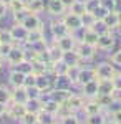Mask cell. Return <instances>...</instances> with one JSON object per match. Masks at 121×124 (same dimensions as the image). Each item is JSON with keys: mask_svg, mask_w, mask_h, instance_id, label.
<instances>
[{"mask_svg": "<svg viewBox=\"0 0 121 124\" xmlns=\"http://www.w3.org/2000/svg\"><path fill=\"white\" fill-rule=\"evenodd\" d=\"M47 12L52 17H55V18H61L66 13V8L60 0H48L47 2Z\"/></svg>", "mask_w": 121, "mask_h": 124, "instance_id": "cell-12", "label": "cell"}, {"mask_svg": "<svg viewBox=\"0 0 121 124\" xmlns=\"http://www.w3.org/2000/svg\"><path fill=\"white\" fill-rule=\"evenodd\" d=\"M7 13H9V7H7L5 3H2V2H0V20L5 18V17H7Z\"/></svg>", "mask_w": 121, "mask_h": 124, "instance_id": "cell-51", "label": "cell"}, {"mask_svg": "<svg viewBox=\"0 0 121 124\" xmlns=\"http://www.w3.org/2000/svg\"><path fill=\"white\" fill-rule=\"evenodd\" d=\"M76 53L80 55L81 58V61H90V60H93L96 56V53H98V48L93 46V45H88V43H83V41H78V45H76Z\"/></svg>", "mask_w": 121, "mask_h": 124, "instance_id": "cell-5", "label": "cell"}, {"mask_svg": "<svg viewBox=\"0 0 121 124\" xmlns=\"http://www.w3.org/2000/svg\"><path fill=\"white\" fill-rule=\"evenodd\" d=\"M75 83L68 75H56L53 78V88L55 89H63V91H71Z\"/></svg>", "mask_w": 121, "mask_h": 124, "instance_id": "cell-14", "label": "cell"}, {"mask_svg": "<svg viewBox=\"0 0 121 124\" xmlns=\"http://www.w3.org/2000/svg\"><path fill=\"white\" fill-rule=\"evenodd\" d=\"M71 94V91H63V89H52V93L48 94V98L50 99H53V101H56L58 104H63L66 99H68V96Z\"/></svg>", "mask_w": 121, "mask_h": 124, "instance_id": "cell-24", "label": "cell"}, {"mask_svg": "<svg viewBox=\"0 0 121 124\" xmlns=\"http://www.w3.org/2000/svg\"><path fill=\"white\" fill-rule=\"evenodd\" d=\"M45 38V31L43 28H37V30H30L28 31V38L25 45H33V43H38V41H43Z\"/></svg>", "mask_w": 121, "mask_h": 124, "instance_id": "cell-23", "label": "cell"}, {"mask_svg": "<svg viewBox=\"0 0 121 124\" xmlns=\"http://www.w3.org/2000/svg\"><path fill=\"white\" fill-rule=\"evenodd\" d=\"M35 83H37V75H35V73H28V75H25V83H23L25 88H33Z\"/></svg>", "mask_w": 121, "mask_h": 124, "instance_id": "cell-47", "label": "cell"}, {"mask_svg": "<svg viewBox=\"0 0 121 124\" xmlns=\"http://www.w3.org/2000/svg\"><path fill=\"white\" fill-rule=\"evenodd\" d=\"M0 43H13L10 28H2L0 30Z\"/></svg>", "mask_w": 121, "mask_h": 124, "instance_id": "cell-41", "label": "cell"}, {"mask_svg": "<svg viewBox=\"0 0 121 124\" xmlns=\"http://www.w3.org/2000/svg\"><path fill=\"white\" fill-rule=\"evenodd\" d=\"M2 68H3V58L0 56V70H2Z\"/></svg>", "mask_w": 121, "mask_h": 124, "instance_id": "cell-58", "label": "cell"}, {"mask_svg": "<svg viewBox=\"0 0 121 124\" xmlns=\"http://www.w3.org/2000/svg\"><path fill=\"white\" fill-rule=\"evenodd\" d=\"M91 30H95L98 35H104V33H108V31H110V30H108V27L103 23L101 20H98V22L93 25V28H91Z\"/></svg>", "mask_w": 121, "mask_h": 124, "instance_id": "cell-45", "label": "cell"}, {"mask_svg": "<svg viewBox=\"0 0 121 124\" xmlns=\"http://www.w3.org/2000/svg\"><path fill=\"white\" fill-rule=\"evenodd\" d=\"M13 46H15V43H0V56L5 60Z\"/></svg>", "mask_w": 121, "mask_h": 124, "instance_id": "cell-43", "label": "cell"}, {"mask_svg": "<svg viewBox=\"0 0 121 124\" xmlns=\"http://www.w3.org/2000/svg\"><path fill=\"white\" fill-rule=\"evenodd\" d=\"M58 109H60V104L56 103V101H53V99H50V98H47V99H43V108H42V111H45V113H50V114H58Z\"/></svg>", "mask_w": 121, "mask_h": 124, "instance_id": "cell-27", "label": "cell"}, {"mask_svg": "<svg viewBox=\"0 0 121 124\" xmlns=\"http://www.w3.org/2000/svg\"><path fill=\"white\" fill-rule=\"evenodd\" d=\"M68 12H71V13H75V15H83L85 12H86L85 2H83V0H76L73 5L68 8Z\"/></svg>", "mask_w": 121, "mask_h": 124, "instance_id": "cell-34", "label": "cell"}, {"mask_svg": "<svg viewBox=\"0 0 121 124\" xmlns=\"http://www.w3.org/2000/svg\"><path fill=\"white\" fill-rule=\"evenodd\" d=\"M111 83H113V86H114V91H116V93H121V71H118V73L113 76Z\"/></svg>", "mask_w": 121, "mask_h": 124, "instance_id": "cell-49", "label": "cell"}, {"mask_svg": "<svg viewBox=\"0 0 121 124\" xmlns=\"http://www.w3.org/2000/svg\"><path fill=\"white\" fill-rule=\"evenodd\" d=\"M118 13V20H120V28H121V12H116Z\"/></svg>", "mask_w": 121, "mask_h": 124, "instance_id": "cell-57", "label": "cell"}, {"mask_svg": "<svg viewBox=\"0 0 121 124\" xmlns=\"http://www.w3.org/2000/svg\"><path fill=\"white\" fill-rule=\"evenodd\" d=\"M22 25L30 31V30H37V28H43V22L38 17V13H30L27 18L22 22Z\"/></svg>", "mask_w": 121, "mask_h": 124, "instance_id": "cell-17", "label": "cell"}, {"mask_svg": "<svg viewBox=\"0 0 121 124\" xmlns=\"http://www.w3.org/2000/svg\"><path fill=\"white\" fill-rule=\"evenodd\" d=\"M13 70H17L20 73H23V75H28V73H32V61L30 60H23L22 63H18L17 66H13Z\"/></svg>", "mask_w": 121, "mask_h": 124, "instance_id": "cell-37", "label": "cell"}, {"mask_svg": "<svg viewBox=\"0 0 121 124\" xmlns=\"http://www.w3.org/2000/svg\"><path fill=\"white\" fill-rule=\"evenodd\" d=\"M83 2H85V7H86V12H91V13L101 5V0H83Z\"/></svg>", "mask_w": 121, "mask_h": 124, "instance_id": "cell-42", "label": "cell"}, {"mask_svg": "<svg viewBox=\"0 0 121 124\" xmlns=\"http://www.w3.org/2000/svg\"><path fill=\"white\" fill-rule=\"evenodd\" d=\"M53 43H55L61 51H71V50H75L76 45H78V38L75 37L73 33H68V35L61 37V38L53 40Z\"/></svg>", "mask_w": 121, "mask_h": 124, "instance_id": "cell-6", "label": "cell"}, {"mask_svg": "<svg viewBox=\"0 0 121 124\" xmlns=\"http://www.w3.org/2000/svg\"><path fill=\"white\" fill-rule=\"evenodd\" d=\"M114 45H116V37L113 35V31H108V33H104V35H100V37H98L96 48L101 50V51H113Z\"/></svg>", "mask_w": 121, "mask_h": 124, "instance_id": "cell-9", "label": "cell"}, {"mask_svg": "<svg viewBox=\"0 0 121 124\" xmlns=\"http://www.w3.org/2000/svg\"><path fill=\"white\" fill-rule=\"evenodd\" d=\"M93 79H98L96 78V71L95 68H88V66H80V71H78V78H76V85L81 86V85H86Z\"/></svg>", "mask_w": 121, "mask_h": 124, "instance_id": "cell-11", "label": "cell"}, {"mask_svg": "<svg viewBox=\"0 0 121 124\" xmlns=\"http://www.w3.org/2000/svg\"><path fill=\"white\" fill-rule=\"evenodd\" d=\"M58 123L60 124H81V121L78 119V116L75 113V114H68V116H65V117H60Z\"/></svg>", "mask_w": 121, "mask_h": 124, "instance_id": "cell-39", "label": "cell"}, {"mask_svg": "<svg viewBox=\"0 0 121 124\" xmlns=\"http://www.w3.org/2000/svg\"><path fill=\"white\" fill-rule=\"evenodd\" d=\"M20 124H38V114L35 113H25V116L20 119Z\"/></svg>", "mask_w": 121, "mask_h": 124, "instance_id": "cell-38", "label": "cell"}, {"mask_svg": "<svg viewBox=\"0 0 121 124\" xmlns=\"http://www.w3.org/2000/svg\"><path fill=\"white\" fill-rule=\"evenodd\" d=\"M48 55H50V61H52V63H58V61H61V55H63V51H61V50L52 41V43L48 45Z\"/></svg>", "mask_w": 121, "mask_h": 124, "instance_id": "cell-26", "label": "cell"}, {"mask_svg": "<svg viewBox=\"0 0 121 124\" xmlns=\"http://www.w3.org/2000/svg\"><path fill=\"white\" fill-rule=\"evenodd\" d=\"M56 117H58V116L45 113V111H40V113H38V124H56L58 123Z\"/></svg>", "mask_w": 121, "mask_h": 124, "instance_id": "cell-31", "label": "cell"}, {"mask_svg": "<svg viewBox=\"0 0 121 124\" xmlns=\"http://www.w3.org/2000/svg\"><path fill=\"white\" fill-rule=\"evenodd\" d=\"M78 71H80V66H71L68 70V76L71 78V81H73L75 85H76V78H78Z\"/></svg>", "mask_w": 121, "mask_h": 124, "instance_id": "cell-50", "label": "cell"}, {"mask_svg": "<svg viewBox=\"0 0 121 124\" xmlns=\"http://www.w3.org/2000/svg\"><path fill=\"white\" fill-rule=\"evenodd\" d=\"M0 2H2V3H5V5L9 7V5H10V3H12V2H13V0H0Z\"/></svg>", "mask_w": 121, "mask_h": 124, "instance_id": "cell-56", "label": "cell"}, {"mask_svg": "<svg viewBox=\"0 0 121 124\" xmlns=\"http://www.w3.org/2000/svg\"><path fill=\"white\" fill-rule=\"evenodd\" d=\"M60 20L65 23V27L70 30V33H76V31H80V30L83 28V25H81V17H80V15H75L71 12H66Z\"/></svg>", "mask_w": 121, "mask_h": 124, "instance_id": "cell-3", "label": "cell"}, {"mask_svg": "<svg viewBox=\"0 0 121 124\" xmlns=\"http://www.w3.org/2000/svg\"><path fill=\"white\" fill-rule=\"evenodd\" d=\"M27 101H28V91L25 86H20V88H13L12 89V103L25 104Z\"/></svg>", "mask_w": 121, "mask_h": 124, "instance_id": "cell-19", "label": "cell"}, {"mask_svg": "<svg viewBox=\"0 0 121 124\" xmlns=\"http://www.w3.org/2000/svg\"><path fill=\"white\" fill-rule=\"evenodd\" d=\"M35 88L40 91L42 98H43L45 94H47V98H48V94H50L52 89H53V79L50 78V75H40V76H37Z\"/></svg>", "mask_w": 121, "mask_h": 124, "instance_id": "cell-7", "label": "cell"}, {"mask_svg": "<svg viewBox=\"0 0 121 124\" xmlns=\"http://www.w3.org/2000/svg\"><path fill=\"white\" fill-rule=\"evenodd\" d=\"M25 83V75L23 73H20L17 70H12L9 73V85L12 88H20V86H23Z\"/></svg>", "mask_w": 121, "mask_h": 124, "instance_id": "cell-20", "label": "cell"}, {"mask_svg": "<svg viewBox=\"0 0 121 124\" xmlns=\"http://www.w3.org/2000/svg\"><path fill=\"white\" fill-rule=\"evenodd\" d=\"M25 113H27L25 104H20V103H12V101H10L9 104H7L5 116H9L10 119H13V121H20V119L25 116Z\"/></svg>", "mask_w": 121, "mask_h": 124, "instance_id": "cell-8", "label": "cell"}, {"mask_svg": "<svg viewBox=\"0 0 121 124\" xmlns=\"http://www.w3.org/2000/svg\"><path fill=\"white\" fill-rule=\"evenodd\" d=\"M106 121H108V117L103 113L93 114V116H86V124H104Z\"/></svg>", "mask_w": 121, "mask_h": 124, "instance_id": "cell-35", "label": "cell"}, {"mask_svg": "<svg viewBox=\"0 0 121 124\" xmlns=\"http://www.w3.org/2000/svg\"><path fill=\"white\" fill-rule=\"evenodd\" d=\"M98 85H100V79H93L86 85H81L80 86V94L85 99H95L98 96Z\"/></svg>", "mask_w": 121, "mask_h": 124, "instance_id": "cell-10", "label": "cell"}, {"mask_svg": "<svg viewBox=\"0 0 121 124\" xmlns=\"http://www.w3.org/2000/svg\"><path fill=\"white\" fill-rule=\"evenodd\" d=\"M56 124H60V123H56Z\"/></svg>", "mask_w": 121, "mask_h": 124, "instance_id": "cell-60", "label": "cell"}, {"mask_svg": "<svg viewBox=\"0 0 121 124\" xmlns=\"http://www.w3.org/2000/svg\"><path fill=\"white\" fill-rule=\"evenodd\" d=\"M25 108H27L28 113H35L38 114L43 108V99L42 98H28V101L25 103Z\"/></svg>", "mask_w": 121, "mask_h": 124, "instance_id": "cell-21", "label": "cell"}, {"mask_svg": "<svg viewBox=\"0 0 121 124\" xmlns=\"http://www.w3.org/2000/svg\"><path fill=\"white\" fill-rule=\"evenodd\" d=\"M81 111L85 113V116H93V114H100L103 113V108L95 99H85V104L81 108Z\"/></svg>", "mask_w": 121, "mask_h": 124, "instance_id": "cell-18", "label": "cell"}, {"mask_svg": "<svg viewBox=\"0 0 121 124\" xmlns=\"http://www.w3.org/2000/svg\"><path fill=\"white\" fill-rule=\"evenodd\" d=\"M10 101H12V89H9L5 85H0V103L7 106Z\"/></svg>", "mask_w": 121, "mask_h": 124, "instance_id": "cell-33", "label": "cell"}, {"mask_svg": "<svg viewBox=\"0 0 121 124\" xmlns=\"http://www.w3.org/2000/svg\"><path fill=\"white\" fill-rule=\"evenodd\" d=\"M27 8L30 13H40L45 8V0H27Z\"/></svg>", "mask_w": 121, "mask_h": 124, "instance_id": "cell-28", "label": "cell"}, {"mask_svg": "<svg viewBox=\"0 0 121 124\" xmlns=\"http://www.w3.org/2000/svg\"><path fill=\"white\" fill-rule=\"evenodd\" d=\"M120 109H121V98H120V96H116V98L113 99L111 106H110L106 111H108L110 114H113V113H116V111H120Z\"/></svg>", "mask_w": 121, "mask_h": 124, "instance_id": "cell-46", "label": "cell"}, {"mask_svg": "<svg viewBox=\"0 0 121 124\" xmlns=\"http://www.w3.org/2000/svg\"><path fill=\"white\" fill-rule=\"evenodd\" d=\"M110 61H111L114 66L121 68V48L116 50V51H113V53H110Z\"/></svg>", "mask_w": 121, "mask_h": 124, "instance_id": "cell-44", "label": "cell"}, {"mask_svg": "<svg viewBox=\"0 0 121 124\" xmlns=\"http://www.w3.org/2000/svg\"><path fill=\"white\" fill-rule=\"evenodd\" d=\"M5 111H7V106L0 103V116H3V114H5Z\"/></svg>", "mask_w": 121, "mask_h": 124, "instance_id": "cell-55", "label": "cell"}, {"mask_svg": "<svg viewBox=\"0 0 121 124\" xmlns=\"http://www.w3.org/2000/svg\"><path fill=\"white\" fill-rule=\"evenodd\" d=\"M93 68L96 71V78L98 79H113V76L118 73L116 66L113 65L111 61H101V63H98Z\"/></svg>", "mask_w": 121, "mask_h": 124, "instance_id": "cell-1", "label": "cell"}, {"mask_svg": "<svg viewBox=\"0 0 121 124\" xmlns=\"http://www.w3.org/2000/svg\"><path fill=\"white\" fill-rule=\"evenodd\" d=\"M114 12H121V0H114Z\"/></svg>", "mask_w": 121, "mask_h": 124, "instance_id": "cell-54", "label": "cell"}, {"mask_svg": "<svg viewBox=\"0 0 121 124\" xmlns=\"http://www.w3.org/2000/svg\"><path fill=\"white\" fill-rule=\"evenodd\" d=\"M28 15H30L28 8H25V10H20V12H15V13H12V17H13V22H15V23H22V22H23V20L27 18Z\"/></svg>", "mask_w": 121, "mask_h": 124, "instance_id": "cell-40", "label": "cell"}, {"mask_svg": "<svg viewBox=\"0 0 121 124\" xmlns=\"http://www.w3.org/2000/svg\"><path fill=\"white\" fill-rule=\"evenodd\" d=\"M27 8V0H13L9 5V12L10 13H15V12H20V10Z\"/></svg>", "mask_w": 121, "mask_h": 124, "instance_id": "cell-36", "label": "cell"}, {"mask_svg": "<svg viewBox=\"0 0 121 124\" xmlns=\"http://www.w3.org/2000/svg\"><path fill=\"white\" fill-rule=\"evenodd\" d=\"M23 60H27V50H25L23 45H17V43H15V46L12 48V51L7 55V58H5L3 61H7L12 66H17Z\"/></svg>", "mask_w": 121, "mask_h": 124, "instance_id": "cell-2", "label": "cell"}, {"mask_svg": "<svg viewBox=\"0 0 121 124\" xmlns=\"http://www.w3.org/2000/svg\"><path fill=\"white\" fill-rule=\"evenodd\" d=\"M98 94H116L111 79H100V85H98Z\"/></svg>", "mask_w": 121, "mask_h": 124, "instance_id": "cell-25", "label": "cell"}, {"mask_svg": "<svg viewBox=\"0 0 121 124\" xmlns=\"http://www.w3.org/2000/svg\"><path fill=\"white\" fill-rule=\"evenodd\" d=\"M104 124H116V123H114V121H111V119H108V121H106Z\"/></svg>", "mask_w": 121, "mask_h": 124, "instance_id": "cell-59", "label": "cell"}, {"mask_svg": "<svg viewBox=\"0 0 121 124\" xmlns=\"http://www.w3.org/2000/svg\"><path fill=\"white\" fill-rule=\"evenodd\" d=\"M61 61H63L68 68L80 66V65L83 63V61H81V58H80V55L76 53V50H71V51H63V55H61Z\"/></svg>", "mask_w": 121, "mask_h": 124, "instance_id": "cell-16", "label": "cell"}, {"mask_svg": "<svg viewBox=\"0 0 121 124\" xmlns=\"http://www.w3.org/2000/svg\"><path fill=\"white\" fill-rule=\"evenodd\" d=\"M10 28V33H12V38H13V43L17 45H25L27 43V38H28V30L22 25V23H15L9 27Z\"/></svg>", "mask_w": 121, "mask_h": 124, "instance_id": "cell-4", "label": "cell"}, {"mask_svg": "<svg viewBox=\"0 0 121 124\" xmlns=\"http://www.w3.org/2000/svg\"><path fill=\"white\" fill-rule=\"evenodd\" d=\"M80 17H81V25H83L85 30H86V28H93V25L98 22L96 17H95L91 12H85L83 15H80Z\"/></svg>", "mask_w": 121, "mask_h": 124, "instance_id": "cell-30", "label": "cell"}, {"mask_svg": "<svg viewBox=\"0 0 121 124\" xmlns=\"http://www.w3.org/2000/svg\"><path fill=\"white\" fill-rule=\"evenodd\" d=\"M111 121H114L116 124H121V109L111 114Z\"/></svg>", "mask_w": 121, "mask_h": 124, "instance_id": "cell-52", "label": "cell"}, {"mask_svg": "<svg viewBox=\"0 0 121 124\" xmlns=\"http://www.w3.org/2000/svg\"><path fill=\"white\" fill-rule=\"evenodd\" d=\"M101 22L106 25V27H108V30H110V31L120 28V20H118V13H116V12H110V13H108V15L101 20Z\"/></svg>", "mask_w": 121, "mask_h": 124, "instance_id": "cell-22", "label": "cell"}, {"mask_svg": "<svg viewBox=\"0 0 121 124\" xmlns=\"http://www.w3.org/2000/svg\"><path fill=\"white\" fill-rule=\"evenodd\" d=\"M50 31H52V37H53V40L61 38V37H65V35H68V33H70V30L66 28L65 23H63L60 18L53 20V22L50 23Z\"/></svg>", "mask_w": 121, "mask_h": 124, "instance_id": "cell-15", "label": "cell"}, {"mask_svg": "<svg viewBox=\"0 0 121 124\" xmlns=\"http://www.w3.org/2000/svg\"><path fill=\"white\" fill-rule=\"evenodd\" d=\"M114 98H116V94H98L96 98H95V101L101 106L103 111H104V109H108V108L111 106V103H113Z\"/></svg>", "mask_w": 121, "mask_h": 124, "instance_id": "cell-29", "label": "cell"}, {"mask_svg": "<svg viewBox=\"0 0 121 124\" xmlns=\"http://www.w3.org/2000/svg\"><path fill=\"white\" fill-rule=\"evenodd\" d=\"M63 104H65L66 108H70L73 113H78V111H81V108H83V104H85V98L81 94H76V93L71 91V94L68 96V99H66Z\"/></svg>", "mask_w": 121, "mask_h": 124, "instance_id": "cell-13", "label": "cell"}, {"mask_svg": "<svg viewBox=\"0 0 121 124\" xmlns=\"http://www.w3.org/2000/svg\"><path fill=\"white\" fill-rule=\"evenodd\" d=\"M108 13H110V10H108V8H104L103 5H100V7H98V8H96V10L93 12V15L96 17V20H103L104 17H106V15H108Z\"/></svg>", "mask_w": 121, "mask_h": 124, "instance_id": "cell-48", "label": "cell"}, {"mask_svg": "<svg viewBox=\"0 0 121 124\" xmlns=\"http://www.w3.org/2000/svg\"><path fill=\"white\" fill-rule=\"evenodd\" d=\"M60 2H61V3L65 5V8L68 10V8H70V7H71V5L75 3V2H76V0H60Z\"/></svg>", "mask_w": 121, "mask_h": 124, "instance_id": "cell-53", "label": "cell"}, {"mask_svg": "<svg viewBox=\"0 0 121 124\" xmlns=\"http://www.w3.org/2000/svg\"><path fill=\"white\" fill-rule=\"evenodd\" d=\"M32 73H35L37 76H40V75H48L47 73V65H45L43 61H40V60H33V61H32Z\"/></svg>", "mask_w": 121, "mask_h": 124, "instance_id": "cell-32", "label": "cell"}]
</instances>
